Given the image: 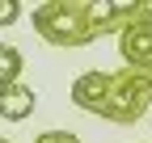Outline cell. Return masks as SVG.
<instances>
[{
    "label": "cell",
    "instance_id": "4",
    "mask_svg": "<svg viewBox=\"0 0 152 143\" xmlns=\"http://www.w3.org/2000/svg\"><path fill=\"white\" fill-rule=\"evenodd\" d=\"M118 55L127 67H152V25L148 21H131L118 30Z\"/></svg>",
    "mask_w": 152,
    "mask_h": 143
},
{
    "label": "cell",
    "instance_id": "9",
    "mask_svg": "<svg viewBox=\"0 0 152 143\" xmlns=\"http://www.w3.org/2000/svg\"><path fill=\"white\" fill-rule=\"evenodd\" d=\"M135 21H148L152 25V4H135Z\"/></svg>",
    "mask_w": 152,
    "mask_h": 143
},
{
    "label": "cell",
    "instance_id": "2",
    "mask_svg": "<svg viewBox=\"0 0 152 143\" xmlns=\"http://www.w3.org/2000/svg\"><path fill=\"white\" fill-rule=\"evenodd\" d=\"M152 105V67H118L110 72V101H106V118L110 122H140Z\"/></svg>",
    "mask_w": 152,
    "mask_h": 143
},
{
    "label": "cell",
    "instance_id": "8",
    "mask_svg": "<svg viewBox=\"0 0 152 143\" xmlns=\"http://www.w3.org/2000/svg\"><path fill=\"white\" fill-rule=\"evenodd\" d=\"M17 13H21L17 4H4V9H0V25H13V21H17Z\"/></svg>",
    "mask_w": 152,
    "mask_h": 143
},
{
    "label": "cell",
    "instance_id": "6",
    "mask_svg": "<svg viewBox=\"0 0 152 143\" xmlns=\"http://www.w3.org/2000/svg\"><path fill=\"white\" fill-rule=\"evenodd\" d=\"M17 72H21V51L17 46H0V88H13L17 84Z\"/></svg>",
    "mask_w": 152,
    "mask_h": 143
},
{
    "label": "cell",
    "instance_id": "3",
    "mask_svg": "<svg viewBox=\"0 0 152 143\" xmlns=\"http://www.w3.org/2000/svg\"><path fill=\"white\" fill-rule=\"evenodd\" d=\"M106 101H110V72H80L72 80V105L76 110L106 118Z\"/></svg>",
    "mask_w": 152,
    "mask_h": 143
},
{
    "label": "cell",
    "instance_id": "10",
    "mask_svg": "<svg viewBox=\"0 0 152 143\" xmlns=\"http://www.w3.org/2000/svg\"><path fill=\"white\" fill-rule=\"evenodd\" d=\"M4 143H9V139H4Z\"/></svg>",
    "mask_w": 152,
    "mask_h": 143
},
{
    "label": "cell",
    "instance_id": "7",
    "mask_svg": "<svg viewBox=\"0 0 152 143\" xmlns=\"http://www.w3.org/2000/svg\"><path fill=\"white\" fill-rule=\"evenodd\" d=\"M34 143H80V135H72V131H42Z\"/></svg>",
    "mask_w": 152,
    "mask_h": 143
},
{
    "label": "cell",
    "instance_id": "5",
    "mask_svg": "<svg viewBox=\"0 0 152 143\" xmlns=\"http://www.w3.org/2000/svg\"><path fill=\"white\" fill-rule=\"evenodd\" d=\"M34 105H38V93H34L30 84L0 88V118H4V122H21V118H30Z\"/></svg>",
    "mask_w": 152,
    "mask_h": 143
},
{
    "label": "cell",
    "instance_id": "1",
    "mask_svg": "<svg viewBox=\"0 0 152 143\" xmlns=\"http://www.w3.org/2000/svg\"><path fill=\"white\" fill-rule=\"evenodd\" d=\"M34 30L51 46H89L97 38L80 0H47V4H38L34 9Z\"/></svg>",
    "mask_w": 152,
    "mask_h": 143
}]
</instances>
